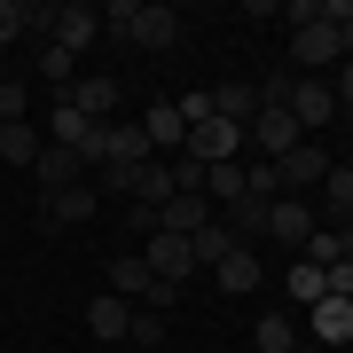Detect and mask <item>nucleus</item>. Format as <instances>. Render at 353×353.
<instances>
[{"label": "nucleus", "mask_w": 353, "mask_h": 353, "mask_svg": "<svg viewBox=\"0 0 353 353\" xmlns=\"http://www.w3.org/2000/svg\"><path fill=\"white\" fill-rule=\"evenodd\" d=\"M290 55H299V63H306V79H322L330 63H345V48H338V32H330L322 16H314V24H299V32H290Z\"/></svg>", "instance_id": "6e6552de"}, {"label": "nucleus", "mask_w": 353, "mask_h": 353, "mask_svg": "<svg viewBox=\"0 0 353 353\" xmlns=\"http://www.w3.org/2000/svg\"><path fill=\"white\" fill-rule=\"evenodd\" d=\"M314 196H275V204H267V236H275V243H290V252H306V236H314Z\"/></svg>", "instance_id": "39448f33"}, {"label": "nucleus", "mask_w": 353, "mask_h": 353, "mask_svg": "<svg viewBox=\"0 0 353 353\" xmlns=\"http://www.w3.org/2000/svg\"><path fill=\"white\" fill-rule=\"evenodd\" d=\"M290 118H299V134L314 141V134L330 126V118H338V94H330L322 79H290Z\"/></svg>", "instance_id": "0eeeda50"}, {"label": "nucleus", "mask_w": 353, "mask_h": 353, "mask_svg": "<svg viewBox=\"0 0 353 353\" xmlns=\"http://www.w3.org/2000/svg\"><path fill=\"white\" fill-rule=\"evenodd\" d=\"M322 212H353V165H330V181H322Z\"/></svg>", "instance_id": "393cba45"}, {"label": "nucleus", "mask_w": 353, "mask_h": 353, "mask_svg": "<svg viewBox=\"0 0 353 353\" xmlns=\"http://www.w3.org/2000/svg\"><path fill=\"white\" fill-rule=\"evenodd\" d=\"M141 134H150V150H181V141H189V126H181V110H173V102L141 110Z\"/></svg>", "instance_id": "a211bd4d"}, {"label": "nucleus", "mask_w": 353, "mask_h": 353, "mask_svg": "<svg viewBox=\"0 0 353 353\" xmlns=\"http://www.w3.org/2000/svg\"><path fill=\"white\" fill-rule=\"evenodd\" d=\"M126 338H134V345H165V314H150V306H134Z\"/></svg>", "instance_id": "bb28decb"}, {"label": "nucleus", "mask_w": 353, "mask_h": 353, "mask_svg": "<svg viewBox=\"0 0 353 353\" xmlns=\"http://www.w3.org/2000/svg\"><path fill=\"white\" fill-rule=\"evenodd\" d=\"M181 189H173V157H150V165H134L126 173V204H141V212H165Z\"/></svg>", "instance_id": "423d86ee"}, {"label": "nucleus", "mask_w": 353, "mask_h": 353, "mask_svg": "<svg viewBox=\"0 0 353 353\" xmlns=\"http://www.w3.org/2000/svg\"><path fill=\"white\" fill-rule=\"evenodd\" d=\"M252 353H299V322H290V314H267L252 330Z\"/></svg>", "instance_id": "412c9836"}, {"label": "nucleus", "mask_w": 353, "mask_h": 353, "mask_svg": "<svg viewBox=\"0 0 353 353\" xmlns=\"http://www.w3.org/2000/svg\"><path fill=\"white\" fill-rule=\"evenodd\" d=\"M345 126H353V102H345Z\"/></svg>", "instance_id": "7c9ffc66"}, {"label": "nucleus", "mask_w": 353, "mask_h": 353, "mask_svg": "<svg viewBox=\"0 0 353 353\" xmlns=\"http://www.w3.org/2000/svg\"><path fill=\"white\" fill-rule=\"evenodd\" d=\"M299 259H314V267H338V259H345V228H314Z\"/></svg>", "instance_id": "b1692460"}, {"label": "nucleus", "mask_w": 353, "mask_h": 353, "mask_svg": "<svg viewBox=\"0 0 353 353\" xmlns=\"http://www.w3.org/2000/svg\"><path fill=\"white\" fill-rule=\"evenodd\" d=\"M181 157H196V165H228V157H243V126H228V118H204V126H189Z\"/></svg>", "instance_id": "20e7f679"}, {"label": "nucleus", "mask_w": 353, "mask_h": 353, "mask_svg": "<svg viewBox=\"0 0 353 353\" xmlns=\"http://www.w3.org/2000/svg\"><path fill=\"white\" fill-rule=\"evenodd\" d=\"M189 252H196V267H220L228 252H243V236H236V228H228V220L212 212V220H204L196 236H189Z\"/></svg>", "instance_id": "ddd939ff"}, {"label": "nucleus", "mask_w": 353, "mask_h": 353, "mask_svg": "<svg viewBox=\"0 0 353 353\" xmlns=\"http://www.w3.org/2000/svg\"><path fill=\"white\" fill-rule=\"evenodd\" d=\"M212 283L228 290V299H243L252 283H267V267H259V252H228V259L212 267Z\"/></svg>", "instance_id": "4468645a"}, {"label": "nucleus", "mask_w": 353, "mask_h": 353, "mask_svg": "<svg viewBox=\"0 0 353 353\" xmlns=\"http://www.w3.org/2000/svg\"><path fill=\"white\" fill-rule=\"evenodd\" d=\"M330 94H338V110H345V102H353V55H345V63H338V87H330Z\"/></svg>", "instance_id": "c756f323"}, {"label": "nucleus", "mask_w": 353, "mask_h": 353, "mask_svg": "<svg viewBox=\"0 0 353 353\" xmlns=\"http://www.w3.org/2000/svg\"><path fill=\"white\" fill-rule=\"evenodd\" d=\"M345 259H353V243H345Z\"/></svg>", "instance_id": "2f4dec72"}, {"label": "nucleus", "mask_w": 353, "mask_h": 353, "mask_svg": "<svg viewBox=\"0 0 353 353\" xmlns=\"http://www.w3.org/2000/svg\"><path fill=\"white\" fill-rule=\"evenodd\" d=\"M32 173H39V189H48V196H63V189H79V173H87V157H79V150H55V141H48Z\"/></svg>", "instance_id": "f8f14e48"}, {"label": "nucleus", "mask_w": 353, "mask_h": 353, "mask_svg": "<svg viewBox=\"0 0 353 353\" xmlns=\"http://www.w3.org/2000/svg\"><path fill=\"white\" fill-rule=\"evenodd\" d=\"M48 228H71V220H94V189L79 181V189H63V196H48V212H39Z\"/></svg>", "instance_id": "aec40b11"}, {"label": "nucleus", "mask_w": 353, "mask_h": 353, "mask_svg": "<svg viewBox=\"0 0 353 353\" xmlns=\"http://www.w3.org/2000/svg\"><path fill=\"white\" fill-rule=\"evenodd\" d=\"M39 150H48V141H39L24 118H16V126H0V157H8V165H39Z\"/></svg>", "instance_id": "5701e85b"}, {"label": "nucleus", "mask_w": 353, "mask_h": 353, "mask_svg": "<svg viewBox=\"0 0 353 353\" xmlns=\"http://www.w3.org/2000/svg\"><path fill=\"white\" fill-rule=\"evenodd\" d=\"M306 314H314V345H345L353 338V299H322Z\"/></svg>", "instance_id": "2eb2a0df"}, {"label": "nucleus", "mask_w": 353, "mask_h": 353, "mask_svg": "<svg viewBox=\"0 0 353 353\" xmlns=\"http://www.w3.org/2000/svg\"><path fill=\"white\" fill-rule=\"evenodd\" d=\"M126 322H134V306H126V299H94V306H87V330H94L102 345L126 338Z\"/></svg>", "instance_id": "6ab92c4d"}, {"label": "nucleus", "mask_w": 353, "mask_h": 353, "mask_svg": "<svg viewBox=\"0 0 353 353\" xmlns=\"http://www.w3.org/2000/svg\"><path fill=\"white\" fill-rule=\"evenodd\" d=\"M102 24H118L134 48H173V39H181V16H173V8H141V0H118Z\"/></svg>", "instance_id": "f257e3e1"}, {"label": "nucleus", "mask_w": 353, "mask_h": 353, "mask_svg": "<svg viewBox=\"0 0 353 353\" xmlns=\"http://www.w3.org/2000/svg\"><path fill=\"white\" fill-rule=\"evenodd\" d=\"M8 39H24V0H0V48Z\"/></svg>", "instance_id": "c85d7f7f"}, {"label": "nucleus", "mask_w": 353, "mask_h": 353, "mask_svg": "<svg viewBox=\"0 0 353 353\" xmlns=\"http://www.w3.org/2000/svg\"><path fill=\"white\" fill-rule=\"evenodd\" d=\"M204 220H212V196H173V204L157 212V228H165V236H196Z\"/></svg>", "instance_id": "dca6fc26"}, {"label": "nucleus", "mask_w": 353, "mask_h": 353, "mask_svg": "<svg viewBox=\"0 0 353 353\" xmlns=\"http://www.w3.org/2000/svg\"><path fill=\"white\" fill-rule=\"evenodd\" d=\"M322 24L338 32V48L353 55V0H322Z\"/></svg>", "instance_id": "a878e982"}, {"label": "nucleus", "mask_w": 353, "mask_h": 353, "mask_svg": "<svg viewBox=\"0 0 353 353\" xmlns=\"http://www.w3.org/2000/svg\"><path fill=\"white\" fill-rule=\"evenodd\" d=\"M141 259H150V275H157V283H181V275H196V252H189V236H165V228H157L150 243H141Z\"/></svg>", "instance_id": "1a4fd4ad"}, {"label": "nucleus", "mask_w": 353, "mask_h": 353, "mask_svg": "<svg viewBox=\"0 0 353 353\" xmlns=\"http://www.w3.org/2000/svg\"><path fill=\"white\" fill-rule=\"evenodd\" d=\"M283 290H290L299 306H322V299H330V283H322V267H314V259H299V267H290V275H283Z\"/></svg>", "instance_id": "4be33fe9"}, {"label": "nucleus", "mask_w": 353, "mask_h": 353, "mask_svg": "<svg viewBox=\"0 0 353 353\" xmlns=\"http://www.w3.org/2000/svg\"><path fill=\"white\" fill-rule=\"evenodd\" d=\"M87 134H94V126H87V118L71 110V94H55V118H48V141H55V150H87Z\"/></svg>", "instance_id": "f3484780"}, {"label": "nucleus", "mask_w": 353, "mask_h": 353, "mask_svg": "<svg viewBox=\"0 0 353 353\" xmlns=\"http://www.w3.org/2000/svg\"><path fill=\"white\" fill-rule=\"evenodd\" d=\"M71 110L87 126H110L118 118V79H71Z\"/></svg>", "instance_id": "9b49d317"}, {"label": "nucleus", "mask_w": 353, "mask_h": 353, "mask_svg": "<svg viewBox=\"0 0 353 353\" xmlns=\"http://www.w3.org/2000/svg\"><path fill=\"white\" fill-rule=\"evenodd\" d=\"M55 39H48V48H63V55H79V48H87V39L102 32V8H87V0H71V8H55V24H48Z\"/></svg>", "instance_id": "9d476101"}, {"label": "nucleus", "mask_w": 353, "mask_h": 353, "mask_svg": "<svg viewBox=\"0 0 353 353\" xmlns=\"http://www.w3.org/2000/svg\"><path fill=\"white\" fill-rule=\"evenodd\" d=\"M157 275H150V259H141V252H118L110 259V299H126V306H150V314H157ZM181 290V283H173Z\"/></svg>", "instance_id": "f03ea898"}, {"label": "nucleus", "mask_w": 353, "mask_h": 353, "mask_svg": "<svg viewBox=\"0 0 353 353\" xmlns=\"http://www.w3.org/2000/svg\"><path fill=\"white\" fill-rule=\"evenodd\" d=\"M275 181H283V196L322 189V181H330V150H322V141H299L290 157H275Z\"/></svg>", "instance_id": "7ed1b4c3"}, {"label": "nucleus", "mask_w": 353, "mask_h": 353, "mask_svg": "<svg viewBox=\"0 0 353 353\" xmlns=\"http://www.w3.org/2000/svg\"><path fill=\"white\" fill-rule=\"evenodd\" d=\"M173 110H181V126H204V118H212V94H204V87H189Z\"/></svg>", "instance_id": "cd10ccee"}]
</instances>
